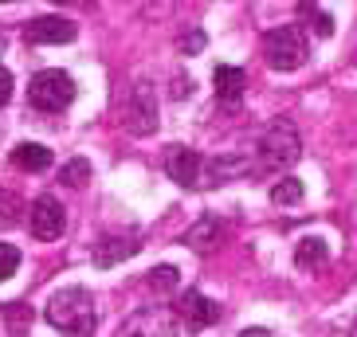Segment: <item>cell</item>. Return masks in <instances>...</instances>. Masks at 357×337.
I'll return each instance as SVG.
<instances>
[{"label": "cell", "instance_id": "cell-20", "mask_svg": "<svg viewBox=\"0 0 357 337\" xmlns=\"http://www.w3.org/2000/svg\"><path fill=\"white\" fill-rule=\"evenodd\" d=\"M16 267H20V251L12 243H0V283H8L16 274Z\"/></svg>", "mask_w": 357, "mask_h": 337}, {"label": "cell", "instance_id": "cell-3", "mask_svg": "<svg viewBox=\"0 0 357 337\" xmlns=\"http://www.w3.org/2000/svg\"><path fill=\"white\" fill-rule=\"evenodd\" d=\"M28 102H32L36 110H43V114H59V110H67V106L75 102L71 75L55 71V67L32 75V83H28Z\"/></svg>", "mask_w": 357, "mask_h": 337}, {"label": "cell", "instance_id": "cell-14", "mask_svg": "<svg viewBox=\"0 0 357 337\" xmlns=\"http://www.w3.org/2000/svg\"><path fill=\"white\" fill-rule=\"evenodd\" d=\"M220 235H224V228H220L216 220H212V216H204V220H200L197 228H192V232L185 235V240H189V247H192V251H212Z\"/></svg>", "mask_w": 357, "mask_h": 337}, {"label": "cell", "instance_id": "cell-4", "mask_svg": "<svg viewBox=\"0 0 357 337\" xmlns=\"http://www.w3.org/2000/svg\"><path fill=\"white\" fill-rule=\"evenodd\" d=\"M259 153H263V165L267 168H287V165L298 161L303 141H298V134H294L291 122H275V126H267V134H263Z\"/></svg>", "mask_w": 357, "mask_h": 337}, {"label": "cell", "instance_id": "cell-17", "mask_svg": "<svg viewBox=\"0 0 357 337\" xmlns=\"http://www.w3.org/2000/svg\"><path fill=\"white\" fill-rule=\"evenodd\" d=\"M59 180H63V185H71V189L86 185V180H91V161H83V157L67 161V165L59 168Z\"/></svg>", "mask_w": 357, "mask_h": 337}, {"label": "cell", "instance_id": "cell-11", "mask_svg": "<svg viewBox=\"0 0 357 337\" xmlns=\"http://www.w3.org/2000/svg\"><path fill=\"white\" fill-rule=\"evenodd\" d=\"M153 126H158V106H153L146 86H137L134 102H130V130H134V134H149Z\"/></svg>", "mask_w": 357, "mask_h": 337}, {"label": "cell", "instance_id": "cell-24", "mask_svg": "<svg viewBox=\"0 0 357 337\" xmlns=\"http://www.w3.org/2000/svg\"><path fill=\"white\" fill-rule=\"evenodd\" d=\"M240 337H271V334H267V329H243Z\"/></svg>", "mask_w": 357, "mask_h": 337}, {"label": "cell", "instance_id": "cell-9", "mask_svg": "<svg viewBox=\"0 0 357 337\" xmlns=\"http://www.w3.org/2000/svg\"><path fill=\"white\" fill-rule=\"evenodd\" d=\"M212 86H216V98L231 106V102H240L243 98L248 75H243L240 67H231V63H216V71H212Z\"/></svg>", "mask_w": 357, "mask_h": 337}, {"label": "cell", "instance_id": "cell-1", "mask_svg": "<svg viewBox=\"0 0 357 337\" xmlns=\"http://www.w3.org/2000/svg\"><path fill=\"white\" fill-rule=\"evenodd\" d=\"M43 318H47L59 334H67V337H91V334H95V326H98L95 302H91V295H86L83 286H67V290L52 295V302H47V310H43Z\"/></svg>", "mask_w": 357, "mask_h": 337}, {"label": "cell", "instance_id": "cell-18", "mask_svg": "<svg viewBox=\"0 0 357 337\" xmlns=\"http://www.w3.org/2000/svg\"><path fill=\"white\" fill-rule=\"evenodd\" d=\"M20 201H16V196H12L8 189H0V228H16V224H20Z\"/></svg>", "mask_w": 357, "mask_h": 337}, {"label": "cell", "instance_id": "cell-5", "mask_svg": "<svg viewBox=\"0 0 357 337\" xmlns=\"http://www.w3.org/2000/svg\"><path fill=\"white\" fill-rule=\"evenodd\" d=\"M28 220H32V235L36 240H59L67 228V216H63V204L55 196H36L32 208H28Z\"/></svg>", "mask_w": 357, "mask_h": 337}, {"label": "cell", "instance_id": "cell-21", "mask_svg": "<svg viewBox=\"0 0 357 337\" xmlns=\"http://www.w3.org/2000/svg\"><path fill=\"white\" fill-rule=\"evenodd\" d=\"M8 98H12V71L0 67V106H8Z\"/></svg>", "mask_w": 357, "mask_h": 337}, {"label": "cell", "instance_id": "cell-12", "mask_svg": "<svg viewBox=\"0 0 357 337\" xmlns=\"http://www.w3.org/2000/svg\"><path fill=\"white\" fill-rule=\"evenodd\" d=\"M137 247H142L137 240H118V235H106L102 243H95V263L98 267H114V263H122V259H130V255H137Z\"/></svg>", "mask_w": 357, "mask_h": 337}, {"label": "cell", "instance_id": "cell-6", "mask_svg": "<svg viewBox=\"0 0 357 337\" xmlns=\"http://www.w3.org/2000/svg\"><path fill=\"white\" fill-rule=\"evenodd\" d=\"M200 168H204V157H200L197 149H173L169 161H165V173L177 180L181 189H197V185H204Z\"/></svg>", "mask_w": 357, "mask_h": 337}, {"label": "cell", "instance_id": "cell-8", "mask_svg": "<svg viewBox=\"0 0 357 337\" xmlns=\"http://www.w3.org/2000/svg\"><path fill=\"white\" fill-rule=\"evenodd\" d=\"M181 318H185L189 329H208L220 318V306L212 302V298H204L200 290H185V298H181Z\"/></svg>", "mask_w": 357, "mask_h": 337}, {"label": "cell", "instance_id": "cell-25", "mask_svg": "<svg viewBox=\"0 0 357 337\" xmlns=\"http://www.w3.org/2000/svg\"><path fill=\"white\" fill-rule=\"evenodd\" d=\"M55 4H83V0H55Z\"/></svg>", "mask_w": 357, "mask_h": 337}, {"label": "cell", "instance_id": "cell-16", "mask_svg": "<svg viewBox=\"0 0 357 337\" xmlns=\"http://www.w3.org/2000/svg\"><path fill=\"white\" fill-rule=\"evenodd\" d=\"M298 201H303V180L298 177H283L271 185V204L287 208V204H298Z\"/></svg>", "mask_w": 357, "mask_h": 337}, {"label": "cell", "instance_id": "cell-13", "mask_svg": "<svg viewBox=\"0 0 357 337\" xmlns=\"http://www.w3.org/2000/svg\"><path fill=\"white\" fill-rule=\"evenodd\" d=\"M326 259H330V247H326V240H318V235H306V240H298V247H294V263L303 267V271L326 267Z\"/></svg>", "mask_w": 357, "mask_h": 337}, {"label": "cell", "instance_id": "cell-2", "mask_svg": "<svg viewBox=\"0 0 357 337\" xmlns=\"http://www.w3.org/2000/svg\"><path fill=\"white\" fill-rule=\"evenodd\" d=\"M263 55H267V63L275 71H298L306 63V36L298 24H283V28H271V32L263 36Z\"/></svg>", "mask_w": 357, "mask_h": 337}, {"label": "cell", "instance_id": "cell-15", "mask_svg": "<svg viewBox=\"0 0 357 337\" xmlns=\"http://www.w3.org/2000/svg\"><path fill=\"white\" fill-rule=\"evenodd\" d=\"M0 314H4V326H8L12 337H28V329H32V306L4 302L0 306Z\"/></svg>", "mask_w": 357, "mask_h": 337}, {"label": "cell", "instance_id": "cell-7", "mask_svg": "<svg viewBox=\"0 0 357 337\" xmlns=\"http://www.w3.org/2000/svg\"><path fill=\"white\" fill-rule=\"evenodd\" d=\"M24 36H28V43H71L79 28L67 16H40L24 28Z\"/></svg>", "mask_w": 357, "mask_h": 337}, {"label": "cell", "instance_id": "cell-19", "mask_svg": "<svg viewBox=\"0 0 357 337\" xmlns=\"http://www.w3.org/2000/svg\"><path fill=\"white\" fill-rule=\"evenodd\" d=\"M149 290H158V295L177 290V267H158V271L149 274Z\"/></svg>", "mask_w": 357, "mask_h": 337}, {"label": "cell", "instance_id": "cell-23", "mask_svg": "<svg viewBox=\"0 0 357 337\" xmlns=\"http://www.w3.org/2000/svg\"><path fill=\"white\" fill-rule=\"evenodd\" d=\"M181 47H185L189 55H192V52H200V47H204V32H192L189 40H181Z\"/></svg>", "mask_w": 357, "mask_h": 337}, {"label": "cell", "instance_id": "cell-10", "mask_svg": "<svg viewBox=\"0 0 357 337\" xmlns=\"http://www.w3.org/2000/svg\"><path fill=\"white\" fill-rule=\"evenodd\" d=\"M12 165L24 168V173H43V168H52V149L40 146V141H20L12 149Z\"/></svg>", "mask_w": 357, "mask_h": 337}, {"label": "cell", "instance_id": "cell-22", "mask_svg": "<svg viewBox=\"0 0 357 337\" xmlns=\"http://www.w3.org/2000/svg\"><path fill=\"white\" fill-rule=\"evenodd\" d=\"M314 32L318 36H334V20H330L326 12H318V16H314Z\"/></svg>", "mask_w": 357, "mask_h": 337}, {"label": "cell", "instance_id": "cell-26", "mask_svg": "<svg viewBox=\"0 0 357 337\" xmlns=\"http://www.w3.org/2000/svg\"><path fill=\"white\" fill-rule=\"evenodd\" d=\"M0 4H12V0H0Z\"/></svg>", "mask_w": 357, "mask_h": 337}]
</instances>
